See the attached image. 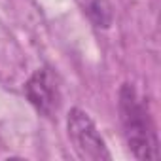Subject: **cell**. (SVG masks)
I'll return each instance as SVG.
<instances>
[{"label":"cell","mask_w":161,"mask_h":161,"mask_svg":"<svg viewBox=\"0 0 161 161\" xmlns=\"http://www.w3.org/2000/svg\"><path fill=\"white\" fill-rule=\"evenodd\" d=\"M119 121L125 142L136 159L146 161L159 157L157 136L150 112L131 84H123L119 89Z\"/></svg>","instance_id":"1"},{"label":"cell","mask_w":161,"mask_h":161,"mask_svg":"<svg viewBox=\"0 0 161 161\" xmlns=\"http://www.w3.org/2000/svg\"><path fill=\"white\" fill-rule=\"evenodd\" d=\"M66 129H68V138L74 144L76 153L82 159L108 161L112 157L103 136H101V133L97 131L95 121L82 108H72L68 112Z\"/></svg>","instance_id":"2"},{"label":"cell","mask_w":161,"mask_h":161,"mask_svg":"<svg viewBox=\"0 0 161 161\" xmlns=\"http://www.w3.org/2000/svg\"><path fill=\"white\" fill-rule=\"evenodd\" d=\"M25 95L31 104L44 116H53L59 110L61 93L57 86V78L49 68H38L25 84Z\"/></svg>","instance_id":"3"},{"label":"cell","mask_w":161,"mask_h":161,"mask_svg":"<svg viewBox=\"0 0 161 161\" xmlns=\"http://www.w3.org/2000/svg\"><path fill=\"white\" fill-rule=\"evenodd\" d=\"M87 15L99 29H108L114 21V12L108 0H89L87 2Z\"/></svg>","instance_id":"4"}]
</instances>
